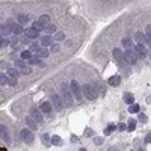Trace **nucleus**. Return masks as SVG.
I'll return each instance as SVG.
<instances>
[{
    "label": "nucleus",
    "mask_w": 151,
    "mask_h": 151,
    "mask_svg": "<svg viewBox=\"0 0 151 151\" xmlns=\"http://www.w3.org/2000/svg\"><path fill=\"white\" fill-rule=\"evenodd\" d=\"M137 118H139V121H141V122H145V121H147V116L143 115V113H139V116H137Z\"/></svg>",
    "instance_id": "obj_43"
},
{
    "label": "nucleus",
    "mask_w": 151,
    "mask_h": 151,
    "mask_svg": "<svg viewBox=\"0 0 151 151\" xmlns=\"http://www.w3.org/2000/svg\"><path fill=\"white\" fill-rule=\"evenodd\" d=\"M55 39L56 41H62V39H65V33L64 32H57V33L55 35Z\"/></svg>",
    "instance_id": "obj_37"
},
{
    "label": "nucleus",
    "mask_w": 151,
    "mask_h": 151,
    "mask_svg": "<svg viewBox=\"0 0 151 151\" xmlns=\"http://www.w3.org/2000/svg\"><path fill=\"white\" fill-rule=\"evenodd\" d=\"M139 110H141V107H139V104H136V103H132V104H130V107H128L130 113H137Z\"/></svg>",
    "instance_id": "obj_25"
},
{
    "label": "nucleus",
    "mask_w": 151,
    "mask_h": 151,
    "mask_svg": "<svg viewBox=\"0 0 151 151\" xmlns=\"http://www.w3.org/2000/svg\"><path fill=\"white\" fill-rule=\"evenodd\" d=\"M21 74V71H20L18 67H14V68H9L8 70V76H12V77H18Z\"/></svg>",
    "instance_id": "obj_20"
},
{
    "label": "nucleus",
    "mask_w": 151,
    "mask_h": 151,
    "mask_svg": "<svg viewBox=\"0 0 151 151\" xmlns=\"http://www.w3.org/2000/svg\"><path fill=\"white\" fill-rule=\"evenodd\" d=\"M24 29L21 27V23H18V24H14V27H12V33H15V35H20V33H23Z\"/></svg>",
    "instance_id": "obj_22"
},
{
    "label": "nucleus",
    "mask_w": 151,
    "mask_h": 151,
    "mask_svg": "<svg viewBox=\"0 0 151 151\" xmlns=\"http://www.w3.org/2000/svg\"><path fill=\"white\" fill-rule=\"evenodd\" d=\"M36 55H38V56H41V57H49V56H50V51H49L47 49H45L44 45H42V47L39 49V51H38Z\"/></svg>",
    "instance_id": "obj_23"
},
{
    "label": "nucleus",
    "mask_w": 151,
    "mask_h": 151,
    "mask_svg": "<svg viewBox=\"0 0 151 151\" xmlns=\"http://www.w3.org/2000/svg\"><path fill=\"white\" fill-rule=\"evenodd\" d=\"M51 145H62V139H61V136H56V135L51 136Z\"/></svg>",
    "instance_id": "obj_26"
},
{
    "label": "nucleus",
    "mask_w": 151,
    "mask_h": 151,
    "mask_svg": "<svg viewBox=\"0 0 151 151\" xmlns=\"http://www.w3.org/2000/svg\"><path fill=\"white\" fill-rule=\"evenodd\" d=\"M121 44H122V47H126V49H132L133 47V41H132V39H128V38H124L121 41Z\"/></svg>",
    "instance_id": "obj_24"
},
{
    "label": "nucleus",
    "mask_w": 151,
    "mask_h": 151,
    "mask_svg": "<svg viewBox=\"0 0 151 151\" xmlns=\"http://www.w3.org/2000/svg\"><path fill=\"white\" fill-rule=\"evenodd\" d=\"M26 65H27V64L24 62V59H18V61H15V67H18L20 70H21V68H24Z\"/></svg>",
    "instance_id": "obj_33"
},
{
    "label": "nucleus",
    "mask_w": 151,
    "mask_h": 151,
    "mask_svg": "<svg viewBox=\"0 0 151 151\" xmlns=\"http://www.w3.org/2000/svg\"><path fill=\"white\" fill-rule=\"evenodd\" d=\"M148 53H150V55H151V49H150V50H148Z\"/></svg>",
    "instance_id": "obj_49"
},
{
    "label": "nucleus",
    "mask_w": 151,
    "mask_h": 151,
    "mask_svg": "<svg viewBox=\"0 0 151 151\" xmlns=\"http://www.w3.org/2000/svg\"><path fill=\"white\" fill-rule=\"evenodd\" d=\"M57 50H59V45L57 44H51V53H56Z\"/></svg>",
    "instance_id": "obj_42"
},
{
    "label": "nucleus",
    "mask_w": 151,
    "mask_h": 151,
    "mask_svg": "<svg viewBox=\"0 0 151 151\" xmlns=\"http://www.w3.org/2000/svg\"><path fill=\"white\" fill-rule=\"evenodd\" d=\"M12 27H14V26H11V21H8L6 24H3L2 26V35H9L11 32H12Z\"/></svg>",
    "instance_id": "obj_17"
},
{
    "label": "nucleus",
    "mask_w": 151,
    "mask_h": 151,
    "mask_svg": "<svg viewBox=\"0 0 151 151\" xmlns=\"http://www.w3.org/2000/svg\"><path fill=\"white\" fill-rule=\"evenodd\" d=\"M135 127H136V121L135 120H130L128 121V126H127V130H128V132H133Z\"/></svg>",
    "instance_id": "obj_34"
},
{
    "label": "nucleus",
    "mask_w": 151,
    "mask_h": 151,
    "mask_svg": "<svg viewBox=\"0 0 151 151\" xmlns=\"http://www.w3.org/2000/svg\"><path fill=\"white\" fill-rule=\"evenodd\" d=\"M135 39L137 41V44H145V42H147V36L143 35V33H141V32H136Z\"/></svg>",
    "instance_id": "obj_18"
},
{
    "label": "nucleus",
    "mask_w": 151,
    "mask_h": 151,
    "mask_svg": "<svg viewBox=\"0 0 151 151\" xmlns=\"http://www.w3.org/2000/svg\"><path fill=\"white\" fill-rule=\"evenodd\" d=\"M51 42H53V39H51L50 35H45L41 38V45H44V47H49V45H51Z\"/></svg>",
    "instance_id": "obj_19"
},
{
    "label": "nucleus",
    "mask_w": 151,
    "mask_h": 151,
    "mask_svg": "<svg viewBox=\"0 0 151 151\" xmlns=\"http://www.w3.org/2000/svg\"><path fill=\"white\" fill-rule=\"evenodd\" d=\"M39 49H41V47H39V44H36V42L30 44V50L33 51V53H38V51H39Z\"/></svg>",
    "instance_id": "obj_36"
},
{
    "label": "nucleus",
    "mask_w": 151,
    "mask_h": 151,
    "mask_svg": "<svg viewBox=\"0 0 151 151\" xmlns=\"http://www.w3.org/2000/svg\"><path fill=\"white\" fill-rule=\"evenodd\" d=\"M41 112H42V110H41V109L38 110L36 107H32V109H30V115L33 116V118H35V120H36L39 124L42 122V115H41Z\"/></svg>",
    "instance_id": "obj_12"
},
{
    "label": "nucleus",
    "mask_w": 151,
    "mask_h": 151,
    "mask_svg": "<svg viewBox=\"0 0 151 151\" xmlns=\"http://www.w3.org/2000/svg\"><path fill=\"white\" fill-rule=\"evenodd\" d=\"M42 142L45 145H51V136L50 135H42Z\"/></svg>",
    "instance_id": "obj_31"
},
{
    "label": "nucleus",
    "mask_w": 151,
    "mask_h": 151,
    "mask_svg": "<svg viewBox=\"0 0 151 151\" xmlns=\"http://www.w3.org/2000/svg\"><path fill=\"white\" fill-rule=\"evenodd\" d=\"M70 88H71V92H73V95L76 97V100H82L83 89H82L80 85H79V82L77 80H71L70 82Z\"/></svg>",
    "instance_id": "obj_3"
},
{
    "label": "nucleus",
    "mask_w": 151,
    "mask_h": 151,
    "mask_svg": "<svg viewBox=\"0 0 151 151\" xmlns=\"http://www.w3.org/2000/svg\"><path fill=\"white\" fill-rule=\"evenodd\" d=\"M9 44V41H8V39H6V38H3V35H2V38H0V47H6V45H8Z\"/></svg>",
    "instance_id": "obj_38"
},
{
    "label": "nucleus",
    "mask_w": 151,
    "mask_h": 151,
    "mask_svg": "<svg viewBox=\"0 0 151 151\" xmlns=\"http://www.w3.org/2000/svg\"><path fill=\"white\" fill-rule=\"evenodd\" d=\"M17 83H18L17 77H12V76L8 77V85H9V86H17Z\"/></svg>",
    "instance_id": "obj_30"
},
{
    "label": "nucleus",
    "mask_w": 151,
    "mask_h": 151,
    "mask_svg": "<svg viewBox=\"0 0 151 151\" xmlns=\"http://www.w3.org/2000/svg\"><path fill=\"white\" fill-rule=\"evenodd\" d=\"M32 26H33V27H35L36 30H39V32H41L42 29H45V27H44L45 24H42L41 21H39V20H36V21H33V24H32Z\"/></svg>",
    "instance_id": "obj_28"
},
{
    "label": "nucleus",
    "mask_w": 151,
    "mask_h": 151,
    "mask_svg": "<svg viewBox=\"0 0 151 151\" xmlns=\"http://www.w3.org/2000/svg\"><path fill=\"white\" fill-rule=\"evenodd\" d=\"M32 53H33V51H32L30 49H29V50H24V51H21V59H24V61H27V59H30V57H32Z\"/></svg>",
    "instance_id": "obj_27"
},
{
    "label": "nucleus",
    "mask_w": 151,
    "mask_h": 151,
    "mask_svg": "<svg viewBox=\"0 0 151 151\" xmlns=\"http://www.w3.org/2000/svg\"><path fill=\"white\" fill-rule=\"evenodd\" d=\"M82 89H83V97L86 98V100H91V101L97 100V97H98V92L95 91V88L92 86V85H88V83H85L83 86H82Z\"/></svg>",
    "instance_id": "obj_2"
},
{
    "label": "nucleus",
    "mask_w": 151,
    "mask_h": 151,
    "mask_svg": "<svg viewBox=\"0 0 151 151\" xmlns=\"http://www.w3.org/2000/svg\"><path fill=\"white\" fill-rule=\"evenodd\" d=\"M94 142L97 143V145H101V143H103V137H95Z\"/></svg>",
    "instance_id": "obj_44"
},
{
    "label": "nucleus",
    "mask_w": 151,
    "mask_h": 151,
    "mask_svg": "<svg viewBox=\"0 0 151 151\" xmlns=\"http://www.w3.org/2000/svg\"><path fill=\"white\" fill-rule=\"evenodd\" d=\"M136 53H137V56H139L141 59H145L147 55H148V50L145 47V44H137L136 45Z\"/></svg>",
    "instance_id": "obj_7"
},
{
    "label": "nucleus",
    "mask_w": 151,
    "mask_h": 151,
    "mask_svg": "<svg viewBox=\"0 0 151 151\" xmlns=\"http://www.w3.org/2000/svg\"><path fill=\"white\" fill-rule=\"evenodd\" d=\"M45 32H47L49 35L55 33V32H56V26H55V24H47V27H45Z\"/></svg>",
    "instance_id": "obj_29"
},
{
    "label": "nucleus",
    "mask_w": 151,
    "mask_h": 151,
    "mask_svg": "<svg viewBox=\"0 0 151 151\" xmlns=\"http://www.w3.org/2000/svg\"><path fill=\"white\" fill-rule=\"evenodd\" d=\"M30 39H32V38H29L27 35H26V36L21 39V42H23V44H30Z\"/></svg>",
    "instance_id": "obj_41"
},
{
    "label": "nucleus",
    "mask_w": 151,
    "mask_h": 151,
    "mask_svg": "<svg viewBox=\"0 0 151 151\" xmlns=\"http://www.w3.org/2000/svg\"><path fill=\"white\" fill-rule=\"evenodd\" d=\"M24 35H27L29 38H32V39H36L38 36H39V30H36L33 26H32V27H27L24 30Z\"/></svg>",
    "instance_id": "obj_10"
},
{
    "label": "nucleus",
    "mask_w": 151,
    "mask_h": 151,
    "mask_svg": "<svg viewBox=\"0 0 151 151\" xmlns=\"http://www.w3.org/2000/svg\"><path fill=\"white\" fill-rule=\"evenodd\" d=\"M38 20H39V21H41L42 24H49V21H50V17H49V15H41V17H39Z\"/></svg>",
    "instance_id": "obj_35"
},
{
    "label": "nucleus",
    "mask_w": 151,
    "mask_h": 151,
    "mask_svg": "<svg viewBox=\"0 0 151 151\" xmlns=\"http://www.w3.org/2000/svg\"><path fill=\"white\" fill-rule=\"evenodd\" d=\"M107 83L110 85V86H118V85L121 83V76H118V74H116V76H112V77L107 80Z\"/></svg>",
    "instance_id": "obj_14"
},
{
    "label": "nucleus",
    "mask_w": 151,
    "mask_h": 151,
    "mask_svg": "<svg viewBox=\"0 0 151 151\" xmlns=\"http://www.w3.org/2000/svg\"><path fill=\"white\" fill-rule=\"evenodd\" d=\"M0 135H2V137L6 141V142H11V137H9V132H8V128H6L5 126H0Z\"/></svg>",
    "instance_id": "obj_15"
},
{
    "label": "nucleus",
    "mask_w": 151,
    "mask_h": 151,
    "mask_svg": "<svg viewBox=\"0 0 151 151\" xmlns=\"http://www.w3.org/2000/svg\"><path fill=\"white\" fill-rule=\"evenodd\" d=\"M113 130H116V126H112V124H110V126L104 130V135H109V133H112Z\"/></svg>",
    "instance_id": "obj_39"
},
{
    "label": "nucleus",
    "mask_w": 151,
    "mask_h": 151,
    "mask_svg": "<svg viewBox=\"0 0 151 151\" xmlns=\"http://www.w3.org/2000/svg\"><path fill=\"white\" fill-rule=\"evenodd\" d=\"M145 142L148 143V142H151V135H148L147 137H145Z\"/></svg>",
    "instance_id": "obj_47"
},
{
    "label": "nucleus",
    "mask_w": 151,
    "mask_h": 151,
    "mask_svg": "<svg viewBox=\"0 0 151 151\" xmlns=\"http://www.w3.org/2000/svg\"><path fill=\"white\" fill-rule=\"evenodd\" d=\"M0 85H2V86H5V85H8V76L6 74H0Z\"/></svg>",
    "instance_id": "obj_32"
},
{
    "label": "nucleus",
    "mask_w": 151,
    "mask_h": 151,
    "mask_svg": "<svg viewBox=\"0 0 151 151\" xmlns=\"http://www.w3.org/2000/svg\"><path fill=\"white\" fill-rule=\"evenodd\" d=\"M9 42H11L12 45H15V44L18 42V38H17V36H15V38H12V39H11V41H9Z\"/></svg>",
    "instance_id": "obj_46"
},
{
    "label": "nucleus",
    "mask_w": 151,
    "mask_h": 151,
    "mask_svg": "<svg viewBox=\"0 0 151 151\" xmlns=\"http://www.w3.org/2000/svg\"><path fill=\"white\" fill-rule=\"evenodd\" d=\"M17 18H18V23H21V24H27L29 23V15H26V14H20V15H17Z\"/></svg>",
    "instance_id": "obj_21"
},
{
    "label": "nucleus",
    "mask_w": 151,
    "mask_h": 151,
    "mask_svg": "<svg viewBox=\"0 0 151 151\" xmlns=\"http://www.w3.org/2000/svg\"><path fill=\"white\" fill-rule=\"evenodd\" d=\"M20 71H21V74H30V73H32V70H30V68L27 67V65H26L24 68H21Z\"/></svg>",
    "instance_id": "obj_40"
},
{
    "label": "nucleus",
    "mask_w": 151,
    "mask_h": 151,
    "mask_svg": "<svg viewBox=\"0 0 151 151\" xmlns=\"http://www.w3.org/2000/svg\"><path fill=\"white\" fill-rule=\"evenodd\" d=\"M122 100L126 101L127 104H132V103H135V95H133L132 92H124V95H122Z\"/></svg>",
    "instance_id": "obj_16"
},
{
    "label": "nucleus",
    "mask_w": 151,
    "mask_h": 151,
    "mask_svg": "<svg viewBox=\"0 0 151 151\" xmlns=\"http://www.w3.org/2000/svg\"><path fill=\"white\" fill-rule=\"evenodd\" d=\"M147 35H151V26H148V27H147Z\"/></svg>",
    "instance_id": "obj_48"
},
{
    "label": "nucleus",
    "mask_w": 151,
    "mask_h": 151,
    "mask_svg": "<svg viewBox=\"0 0 151 151\" xmlns=\"http://www.w3.org/2000/svg\"><path fill=\"white\" fill-rule=\"evenodd\" d=\"M61 97L64 98V103L67 107H71L73 106V95H71V88L68 85H62L61 86Z\"/></svg>",
    "instance_id": "obj_1"
},
{
    "label": "nucleus",
    "mask_w": 151,
    "mask_h": 151,
    "mask_svg": "<svg viewBox=\"0 0 151 151\" xmlns=\"http://www.w3.org/2000/svg\"><path fill=\"white\" fill-rule=\"evenodd\" d=\"M27 64L29 65H38V67H41V68L45 67V64L41 61V56H32L30 59H27Z\"/></svg>",
    "instance_id": "obj_9"
},
{
    "label": "nucleus",
    "mask_w": 151,
    "mask_h": 151,
    "mask_svg": "<svg viewBox=\"0 0 151 151\" xmlns=\"http://www.w3.org/2000/svg\"><path fill=\"white\" fill-rule=\"evenodd\" d=\"M51 103H53V106H55V109L56 110H62V107H64V98L61 97V95H57V94H53L51 95Z\"/></svg>",
    "instance_id": "obj_6"
},
{
    "label": "nucleus",
    "mask_w": 151,
    "mask_h": 151,
    "mask_svg": "<svg viewBox=\"0 0 151 151\" xmlns=\"http://www.w3.org/2000/svg\"><path fill=\"white\" fill-rule=\"evenodd\" d=\"M53 107H55V106H53V103H51V101H44V103L41 104V107H39V109H41L44 113H51Z\"/></svg>",
    "instance_id": "obj_13"
},
{
    "label": "nucleus",
    "mask_w": 151,
    "mask_h": 151,
    "mask_svg": "<svg viewBox=\"0 0 151 151\" xmlns=\"http://www.w3.org/2000/svg\"><path fill=\"white\" fill-rule=\"evenodd\" d=\"M26 124H27V127H29L30 130H36V128H38V124H39V122L35 120L33 116L30 115V116H27V118H26Z\"/></svg>",
    "instance_id": "obj_11"
},
{
    "label": "nucleus",
    "mask_w": 151,
    "mask_h": 151,
    "mask_svg": "<svg viewBox=\"0 0 151 151\" xmlns=\"http://www.w3.org/2000/svg\"><path fill=\"white\" fill-rule=\"evenodd\" d=\"M113 57L116 59V62L120 65H122L124 61H126V55H124L120 49H113Z\"/></svg>",
    "instance_id": "obj_8"
},
{
    "label": "nucleus",
    "mask_w": 151,
    "mask_h": 151,
    "mask_svg": "<svg viewBox=\"0 0 151 151\" xmlns=\"http://www.w3.org/2000/svg\"><path fill=\"white\" fill-rule=\"evenodd\" d=\"M118 130L124 132V130H127V126H126V124H120V126H118Z\"/></svg>",
    "instance_id": "obj_45"
},
{
    "label": "nucleus",
    "mask_w": 151,
    "mask_h": 151,
    "mask_svg": "<svg viewBox=\"0 0 151 151\" xmlns=\"http://www.w3.org/2000/svg\"><path fill=\"white\" fill-rule=\"evenodd\" d=\"M33 130H30L29 127L27 128H23L21 132H20V135H21V139H23V142L24 143H32L33 142Z\"/></svg>",
    "instance_id": "obj_4"
},
{
    "label": "nucleus",
    "mask_w": 151,
    "mask_h": 151,
    "mask_svg": "<svg viewBox=\"0 0 151 151\" xmlns=\"http://www.w3.org/2000/svg\"><path fill=\"white\" fill-rule=\"evenodd\" d=\"M126 61L130 64V65H133V64H136V61H137V53H136V50H132V49H127V51L126 53Z\"/></svg>",
    "instance_id": "obj_5"
}]
</instances>
